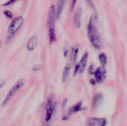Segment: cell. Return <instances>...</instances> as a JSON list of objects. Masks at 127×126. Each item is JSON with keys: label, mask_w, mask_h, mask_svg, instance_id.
Listing matches in <instances>:
<instances>
[{"label": "cell", "mask_w": 127, "mask_h": 126, "mask_svg": "<svg viewBox=\"0 0 127 126\" xmlns=\"http://www.w3.org/2000/svg\"><path fill=\"white\" fill-rule=\"evenodd\" d=\"M88 36L92 45L100 49L102 47V39L97 30V16L94 14L91 16L88 25Z\"/></svg>", "instance_id": "obj_1"}, {"label": "cell", "mask_w": 127, "mask_h": 126, "mask_svg": "<svg viewBox=\"0 0 127 126\" xmlns=\"http://www.w3.org/2000/svg\"><path fill=\"white\" fill-rule=\"evenodd\" d=\"M55 16H57V13H55L54 6H51L47 19V25L48 28V34H49V40L50 43H53L56 41V35H55V29H54V22H55Z\"/></svg>", "instance_id": "obj_2"}, {"label": "cell", "mask_w": 127, "mask_h": 126, "mask_svg": "<svg viewBox=\"0 0 127 126\" xmlns=\"http://www.w3.org/2000/svg\"><path fill=\"white\" fill-rule=\"evenodd\" d=\"M54 111H55V102L54 98L51 97L47 100V104L45 108V123H49L51 121Z\"/></svg>", "instance_id": "obj_3"}, {"label": "cell", "mask_w": 127, "mask_h": 126, "mask_svg": "<svg viewBox=\"0 0 127 126\" xmlns=\"http://www.w3.org/2000/svg\"><path fill=\"white\" fill-rule=\"evenodd\" d=\"M23 22H24V19L22 16L16 17L12 21V22L10 23V25L8 27L9 36H13L19 30V28L22 27V25L23 24Z\"/></svg>", "instance_id": "obj_4"}, {"label": "cell", "mask_w": 127, "mask_h": 126, "mask_svg": "<svg viewBox=\"0 0 127 126\" xmlns=\"http://www.w3.org/2000/svg\"><path fill=\"white\" fill-rule=\"evenodd\" d=\"M24 85V82L22 81V80H19L18 82H16V83H15V85L11 88V89L9 91V92H8V94H7V96H6V97L4 98V101H3V102H2V106H4L8 102H9V100L15 95V94Z\"/></svg>", "instance_id": "obj_5"}, {"label": "cell", "mask_w": 127, "mask_h": 126, "mask_svg": "<svg viewBox=\"0 0 127 126\" xmlns=\"http://www.w3.org/2000/svg\"><path fill=\"white\" fill-rule=\"evenodd\" d=\"M106 120L104 118L93 117L87 120V126H106Z\"/></svg>", "instance_id": "obj_6"}, {"label": "cell", "mask_w": 127, "mask_h": 126, "mask_svg": "<svg viewBox=\"0 0 127 126\" xmlns=\"http://www.w3.org/2000/svg\"><path fill=\"white\" fill-rule=\"evenodd\" d=\"M95 72V75L96 81L99 83L103 82L106 78V70L104 69V68L103 67L98 68Z\"/></svg>", "instance_id": "obj_7"}, {"label": "cell", "mask_w": 127, "mask_h": 126, "mask_svg": "<svg viewBox=\"0 0 127 126\" xmlns=\"http://www.w3.org/2000/svg\"><path fill=\"white\" fill-rule=\"evenodd\" d=\"M81 16H82V9L79 7L74 16V25L76 27H80L81 24Z\"/></svg>", "instance_id": "obj_8"}, {"label": "cell", "mask_w": 127, "mask_h": 126, "mask_svg": "<svg viewBox=\"0 0 127 126\" xmlns=\"http://www.w3.org/2000/svg\"><path fill=\"white\" fill-rule=\"evenodd\" d=\"M37 43V38L35 36H33L28 42L27 43V49L28 50H33L36 46Z\"/></svg>", "instance_id": "obj_9"}, {"label": "cell", "mask_w": 127, "mask_h": 126, "mask_svg": "<svg viewBox=\"0 0 127 126\" xmlns=\"http://www.w3.org/2000/svg\"><path fill=\"white\" fill-rule=\"evenodd\" d=\"M66 0H58V2H57V16L56 18L57 19H60L61 14H62V12L63 10V8H64V5H65V3Z\"/></svg>", "instance_id": "obj_10"}, {"label": "cell", "mask_w": 127, "mask_h": 126, "mask_svg": "<svg viewBox=\"0 0 127 126\" xmlns=\"http://www.w3.org/2000/svg\"><path fill=\"white\" fill-rule=\"evenodd\" d=\"M87 59H88V53H86L81 60H80V73H83L86 68V63H87Z\"/></svg>", "instance_id": "obj_11"}, {"label": "cell", "mask_w": 127, "mask_h": 126, "mask_svg": "<svg viewBox=\"0 0 127 126\" xmlns=\"http://www.w3.org/2000/svg\"><path fill=\"white\" fill-rule=\"evenodd\" d=\"M81 102H78L77 103L76 105H74L72 108H71L68 111V113L67 114V117L70 116V115H72L74 113H77V111H79L80 110V108H81Z\"/></svg>", "instance_id": "obj_12"}, {"label": "cell", "mask_w": 127, "mask_h": 126, "mask_svg": "<svg viewBox=\"0 0 127 126\" xmlns=\"http://www.w3.org/2000/svg\"><path fill=\"white\" fill-rule=\"evenodd\" d=\"M78 48L77 47H74L73 49H72V51H71V63H74L77 60V54H78Z\"/></svg>", "instance_id": "obj_13"}, {"label": "cell", "mask_w": 127, "mask_h": 126, "mask_svg": "<svg viewBox=\"0 0 127 126\" xmlns=\"http://www.w3.org/2000/svg\"><path fill=\"white\" fill-rule=\"evenodd\" d=\"M69 71H70V65H67L64 70H63V82L66 81L68 77V75H69Z\"/></svg>", "instance_id": "obj_14"}, {"label": "cell", "mask_w": 127, "mask_h": 126, "mask_svg": "<svg viewBox=\"0 0 127 126\" xmlns=\"http://www.w3.org/2000/svg\"><path fill=\"white\" fill-rule=\"evenodd\" d=\"M99 59H100V62L101 63V65L103 66H104L106 64V62H107V58H106V56L105 53H101L100 55H99Z\"/></svg>", "instance_id": "obj_15"}, {"label": "cell", "mask_w": 127, "mask_h": 126, "mask_svg": "<svg viewBox=\"0 0 127 126\" xmlns=\"http://www.w3.org/2000/svg\"><path fill=\"white\" fill-rule=\"evenodd\" d=\"M101 99H102V95L97 94V95L96 96V97L95 98V100H94V103H93L94 106L97 105L100 103V102L101 101Z\"/></svg>", "instance_id": "obj_16"}, {"label": "cell", "mask_w": 127, "mask_h": 126, "mask_svg": "<svg viewBox=\"0 0 127 126\" xmlns=\"http://www.w3.org/2000/svg\"><path fill=\"white\" fill-rule=\"evenodd\" d=\"M4 13V15H5L7 18H9V19H10V18H12V17H13V14H12L10 11H8V10H5Z\"/></svg>", "instance_id": "obj_17"}, {"label": "cell", "mask_w": 127, "mask_h": 126, "mask_svg": "<svg viewBox=\"0 0 127 126\" xmlns=\"http://www.w3.org/2000/svg\"><path fill=\"white\" fill-rule=\"evenodd\" d=\"M80 63L77 64L76 66H75V69H74V74H77V72H80Z\"/></svg>", "instance_id": "obj_18"}, {"label": "cell", "mask_w": 127, "mask_h": 126, "mask_svg": "<svg viewBox=\"0 0 127 126\" xmlns=\"http://www.w3.org/2000/svg\"><path fill=\"white\" fill-rule=\"evenodd\" d=\"M68 45L65 47V49H64V56H67L68 55Z\"/></svg>", "instance_id": "obj_19"}, {"label": "cell", "mask_w": 127, "mask_h": 126, "mask_svg": "<svg viewBox=\"0 0 127 126\" xmlns=\"http://www.w3.org/2000/svg\"><path fill=\"white\" fill-rule=\"evenodd\" d=\"M15 1H16V0H10V1H8V2H7V3H5L4 5H6V6L10 5V4H13V3H14Z\"/></svg>", "instance_id": "obj_20"}, {"label": "cell", "mask_w": 127, "mask_h": 126, "mask_svg": "<svg viewBox=\"0 0 127 126\" xmlns=\"http://www.w3.org/2000/svg\"><path fill=\"white\" fill-rule=\"evenodd\" d=\"M77 0H72V4H71V9H73V8H74V5H75V4H76V2H77Z\"/></svg>", "instance_id": "obj_21"}]
</instances>
